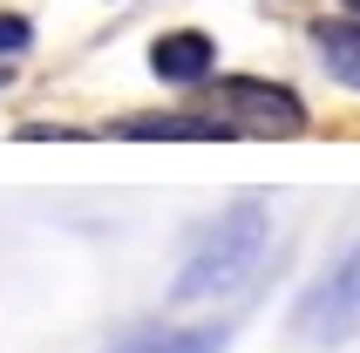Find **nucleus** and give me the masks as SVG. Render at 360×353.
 <instances>
[{"label":"nucleus","instance_id":"f257e3e1","mask_svg":"<svg viewBox=\"0 0 360 353\" xmlns=\"http://www.w3.org/2000/svg\"><path fill=\"white\" fill-rule=\"evenodd\" d=\"M265 231H272V204H265L259 191H238L198 238H191L170 299H177V306H198V299H218V293H231V285H245V272H252L259 252H265Z\"/></svg>","mask_w":360,"mask_h":353},{"label":"nucleus","instance_id":"f03ea898","mask_svg":"<svg viewBox=\"0 0 360 353\" xmlns=\"http://www.w3.org/2000/svg\"><path fill=\"white\" fill-rule=\"evenodd\" d=\"M292 333H300V347H347L360 333V238L326 265V278H313L300 293Z\"/></svg>","mask_w":360,"mask_h":353},{"label":"nucleus","instance_id":"7ed1b4c3","mask_svg":"<svg viewBox=\"0 0 360 353\" xmlns=\"http://www.w3.org/2000/svg\"><path fill=\"white\" fill-rule=\"evenodd\" d=\"M218 116L238 136H306V102L285 82H259V75H224L218 82Z\"/></svg>","mask_w":360,"mask_h":353},{"label":"nucleus","instance_id":"20e7f679","mask_svg":"<svg viewBox=\"0 0 360 353\" xmlns=\"http://www.w3.org/2000/svg\"><path fill=\"white\" fill-rule=\"evenodd\" d=\"M211 68H218V41L204 27H170V34L150 41V75L157 82L191 89V82H211Z\"/></svg>","mask_w":360,"mask_h":353},{"label":"nucleus","instance_id":"39448f33","mask_svg":"<svg viewBox=\"0 0 360 353\" xmlns=\"http://www.w3.org/2000/svg\"><path fill=\"white\" fill-rule=\"evenodd\" d=\"M109 136H122V143H224V136H238V129H231L218 109H211V116L177 109V116H122Z\"/></svg>","mask_w":360,"mask_h":353},{"label":"nucleus","instance_id":"423d86ee","mask_svg":"<svg viewBox=\"0 0 360 353\" xmlns=\"http://www.w3.org/2000/svg\"><path fill=\"white\" fill-rule=\"evenodd\" d=\"M313 55H320V68L340 82V89H354V96H360V14L313 20Z\"/></svg>","mask_w":360,"mask_h":353},{"label":"nucleus","instance_id":"0eeeda50","mask_svg":"<svg viewBox=\"0 0 360 353\" xmlns=\"http://www.w3.org/2000/svg\"><path fill=\"white\" fill-rule=\"evenodd\" d=\"M231 333L224 326H150V333L122 340L116 353H224Z\"/></svg>","mask_w":360,"mask_h":353},{"label":"nucleus","instance_id":"6e6552de","mask_svg":"<svg viewBox=\"0 0 360 353\" xmlns=\"http://www.w3.org/2000/svg\"><path fill=\"white\" fill-rule=\"evenodd\" d=\"M27 48H34V27H27L20 14H7V7H0V61L27 55Z\"/></svg>","mask_w":360,"mask_h":353},{"label":"nucleus","instance_id":"1a4fd4ad","mask_svg":"<svg viewBox=\"0 0 360 353\" xmlns=\"http://www.w3.org/2000/svg\"><path fill=\"white\" fill-rule=\"evenodd\" d=\"M82 129H61V122H27L20 129V143H75Z\"/></svg>","mask_w":360,"mask_h":353},{"label":"nucleus","instance_id":"9d476101","mask_svg":"<svg viewBox=\"0 0 360 353\" xmlns=\"http://www.w3.org/2000/svg\"><path fill=\"white\" fill-rule=\"evenodd\" d=\"M7 75H14V68H7V61H0V89H7Z\"/></svg>","mask_w":360,"mask_h":353},{"label":"nucleus","instance_id":"9b49d317","mask_svg":"<svg viewBox=\"0 0 360 353\" xmlns=\"http://www.w3.org/2000/svg\"><path fill=\"white\" fill-rule=\"evenodd\" d=\"M340 7H354V14H360V0H340Z\"/></svg>","mask_w":360,"mask_h":353}]
</instances>
